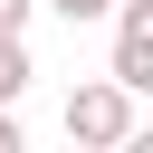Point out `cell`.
I'll return each mask as SVG.
<instances>
[{"instance_id":"3957f363","label":"cell","mask_w":153,"mask_h":153,"mask_svg":"<svg viewBox=\"0 0 153 153\" xmlns=\"http://www.w3.org/2000/svg\"><path fill=\"white\" fill-rule=\"evenodd\" d=\"M19 86H29V48L19 29H0V105H19Z\"/></svg>"},{"instance_id":"8992f818","label":"cell","mask_w":153,"mask_h":153,"mask_svg":"<svg viewBox=\"0 0 153 153\" xmlns=\"http://www.w3.org/2000/svg\"><path fill=\"white\" fill-rule=\"evenodd\" d=\"M0 153H19V124H10V105H0Z\"/></svg>"},{"instance_id":"5b68a950","label":"cell","mask_w":153,"mask_h":153,"mask_svg":"<svg viewBox=\"0 0 153 153\" xmlns=\"http://www.w3.org/2000/svg\"><path fill=\"white\" fill-rule=\"evenodd\" d=\"M0 29H29V0H0Z\"/></svg>"},{"instance_id":"6da1fadb","label":"cell","mask_w":153,"mask_h":153,"mask_svg":"<svg viewBox=\"0 0 153 153\" xmlns=\"http://www.w3.org/2000/svg\"><path fill=\"white\" fill-rule=\"evenodd\" d=\"M67 143H134V86L124 76H96L67 96Z\"/></svg>"},{"instance_id":"277c9868","label":"cell","mask_w":153,"mask_h":153,"mask_svg":"<svg viewBox=\"0 0 153 153\" xmlns=\"http://www.w3.org/2000/svg\"><path fill=\"white\" fill-rule=\"evenodd\" d=\"M57 10H67V19H105L115 0H57Z\"/></svg>"},{"instance_id":"7a4b0ae2","label":"cell","mask_w":153,"mask_h":153,"mask_svg":"<svg viewBox=\"0 0 153 153\" xmlns=\"http://www.w3.org/2000/svg\"><path fill=\"white\" fill-rule=\"evenodd\" d=\"M134 96H153V0H115V67Z\"/></svg>"}]
</instances>
